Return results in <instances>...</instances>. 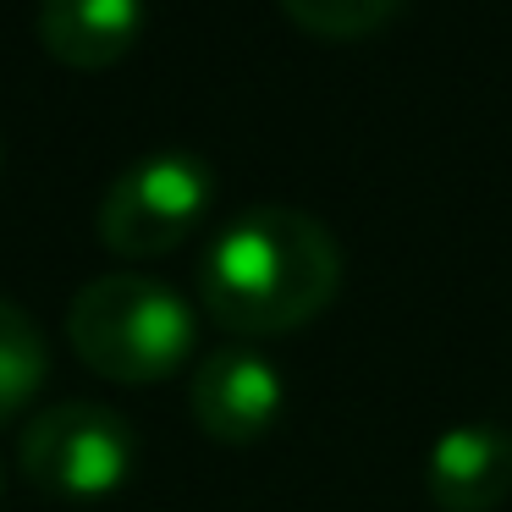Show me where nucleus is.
I'll list each match as a JSON object with an SVG mask.
<instances>
[{
  "label": "nucleus",
  "mask_w": 512,
  "mask_h": 512,
  "mask_svg": "<svg viewBox=\"0 0 512 512\" xmlns=\"http://www.w3.org/2000/svg\"><path fill=\"white\" fill-rule=\"evenodd\" d=\"M342 287V248L331 226L292 204H248L210 237L199 259V298L243 336L309 325Z\"/></svg>",
  "instance_id": "f257e3e1"
},
{
  "label": "nucleus",
  "mask_w": 512,
  "mask_h": 512,
  "mask_svg": "<svg viewBox=\"0 0 512 512\" xmlns=\"http://www.w3.org/2000/svg\"><path fill=\"white\" fill-rule=\"evenodd\" d=\"M67 331L83 364L111 380H166L193 353L188 298L138 270L83 281L67 309Z\"/></svg>",
  "instance_id": "f03ea898"
},
{
  "label": "nucleus",
  "mask_w": 512,
  "mask_h": 512,
  "mask_svg": "<svg viewBox=\"0 0 512 512\" xmlns=\"http://www.w3.org/2000/svg\"><path fill=\"white\" fill-rule=\"evenodd\" d=\"M215 171L193 149H155L133 160L100 199V237L127 259H149L177 248L210 215Z\"/></svg>",
  "instance_id": "7ed1b4c3"
},
{
  "label": "nucleus",
  "mask_w": 512,
  "mask_h": 512,
  "mask_svg": "<svg viewBox=\"0 0 512 512\" xmlns=\"http://www.w3.org/2000/svg\"><path fill=\"white\" fill-rule=\"evenodd\" d=\"M138 435L105 402H56L23 430V468L34 485L72 501H94L133 474Z\"/></svg>",
  "instance_id": "20e7f679"
},
{
  "label": "nucleus",
  "mask_w": 512,
  "mask_h": 512,
  "mask_svg": "<svg viewBox=\"0 0 512 512\" xmlns=\"http://www.w3.org/2000/svg\"><path fill=\"white\" fill-rule=\"evenodd\" d=\"M193 419L215 435V441H254L281 419L287 402V380L259 347H215L193 369Z\"/></svg>",
  "instance_id": "39448f33"
},
{
  "label": "nucleus",
  "mask_w": 512,
  "mask_h": 512,
  "mask_svg": "<svg viewBox=\"0 0 512 512\" xmlns=\"http://www.w3.org/2000/svg\"><path fill=\"white\" fill-rule=\"evenodd\" d=\"M424 490L446 512H490L512 490V430L501 424H452L424 457Z\"/></svg>",
  "instance_id": "423d86ee"
},
{
  "label": "nucleus",
  "mask_w": 512,
  "mask_h": 512,
  "mask_svg": "<svg viewBox=\"0 0 512 512\" xmlns=\"http://www.w3.org/2000/svg\"><path fill=\"white\" fill-rule=\"evenodd\" d=\"M144 28V0H39V39L67 67H111Z\"/></svg>",
  "instance_id": "0eeeda50"
},
{
  "label": "nucleus",
  "mask_w": 512,
  "mask_h": 512,
  "mask_svg": "<svg viewBox=\"0 0 512 512\" xmlns=\"http://www.w3.org/2000/svg\"><path fill=\"white\" fill-rule=\"evenodd\" d=\"M50 375V342L23 303L0 298V419L34 402Z\"/></svg>",
  "instance_id": "6e6552de"
},
{
  "label": "nucleus",
  "mask_w": 512,
  "mask_h": 512,
  "mask_svg": "<svg viewBox=\"0 0 512 512\" xmlns=\"http://www.w3.org/2000/svg\"><path fill=\"white\" fill-rule=\"evenodd\" d=\"M402 0H281V12L292 17L298 28L325 39H358L369 28L391 23Z\"/></svg>",
  "instance_id": "1a4fd4ad"
}]
</instances>
